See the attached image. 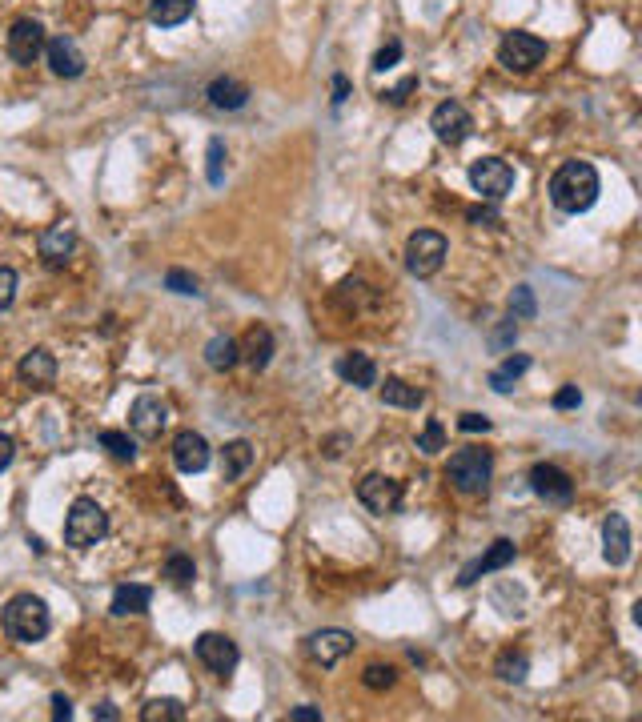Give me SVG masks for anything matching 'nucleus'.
Returning a JSON list of instances; mask_svg holds the SVG:
<instances>
[{"instance_id": "8", "label": "nucleus", "mask_w": 642, "mask_h": 722, "mask_svg": "<svg viewBox=\"0 0 642 722\" xmlns=\"http://www.w3.org/2000/svg\"><path fill=\"white\" fill-rule=\"evenodd\" d=\"M470 185L474 193H482L486 201H502L514 189V165L502 157H478L470 165Z\"/></svg>"}, {"instance_id": "34", "label": "nucleus", "mask_w": 642, "mask_h": 722, "mask_svg": "<svg viewBox=\"0 0 642 722\" xmlns=\"http://www.w3.org/2000/svg\"><path fill=\"white\" fill-rule=\"evenodd\" d=\"M534 313H538L534 289H530V285H518V289L510 293V317H514V321H530Z\"/></svg>"}, {"instance_id": "39", "label": "nucleus", "mask_w": 642, "mask_h": 722, "mask_svg": "<svg viewBox=\"0 0 642 722\" xmlns=\"http://www.w3.org/2000/svg\"><path fill=\"white\" fill-rule=\"evenodd\" d=\"M17 269H9V265H0V313H5L13 301H17Z\"/></svg>"}, {"instance_id": "5", "label": "nucleus", "mask_w": 642, "mask_h": 722, "mask_svg": "<svg viewBox=\"0 0 642 722\" xmlns=\"http://www.w3.org/2000/svg\"><path fill=\"white\" fill-rule=\"evenodd\" d=\"M542 61H546V41L534 37V33H518L514 29L498 45V65L510 69V73H534Z\"/></svg>"}, {"instance_id": "41", "label": "nucleus", "mask_w": 642, "mask_h": 722, "mask_svg": "<svg viewBox=\"0 0 642 722\" xmlns=\"http://www.w3.org/2000/svg\"><path fill=\"white\" fill-rule=\"evenodd\" d=\"M518 341V325H514V317L510 321H502L494 333H490V349L494 353H506V345H514Z\"/></svg>"}, {"instance_id": "12", "label": "nucleus", "mask_w": 642, "mask_h": 722, "mask_svg": "<svg viewBox=\"0 0 642 722\" xmlns=\"http://www.w3.org/2000/svg\"><path fill=\"white\" fill-rule=\"evenodd\" d=\"M5 49H9V57H13L17 65H33L37 57H45V29H41V21H33V17L13 21Z\"/></svg>"}, {"instance_id": "19", "label": "nucleus", "mask_w": 642, "mask_h": 722, "mask_svg": "<svg viewBox=\"0 0 642 722\" xmlns=\"http://www.w3.org/2000/svg\"><path fill=\"white\" fill-rule=\"evenodd\" d=\"M209 458H213V450H209V442H205L201 434H193V430L177 434V442H173V462H177L181 474H201V470L209 466Z\"/></svg>"}, {"instance_id": "27", "label": "nucleus", "mask_w": 642, "mask_h": 722, "mask_svg": "<svg viewBox=\"0 0 642 722\" xmlns=\"http://www.w3.org/2000/svg\"><path fill=\"white\" fill-rule=\"evenodd\" d=\"M382 402H386V406H398V410H422V406H426V394H422L418 386L402 382V378H386Z\"/></svg>"}, {"instance_id": "47", "label": "nucleus", "mask_w": 642, "mask_h": 722, "mask_svg": "<svg viewBox=\"0 0 642 722\" xmlns=\"http://www.w3.org/2000/svg\"><path fill=\"white\" fill-rule=\"evenodd\" d=\"M53 718H73V702L65 694H53Z\"/></svg>"}, {"instance_id": "1", "label": "nucleus", "mask_w": 642, "mask_h": 722, "mask_svg": "<svg viewBox=\"0 0 642 722\" xmlns=\"http://www.w3.org/2000/svg\"><path fill=\"white\" fill-rule=\"evenodd\" d=\"M602 193L598 169L590 161H566L550 177V201L558 213H586Z\"/></svg>"}, {"instance_id": "6", "label": "nucleus", "mask_w": 642, "mask_h": 722, "mask_svg": "<svg viewBox=\"0 0 642 722\" xmlns=\"http://www.w3.org/2000/svg\"><path fill=\"white\" fill-rule=\"evenodd\" d=\"M446 253H450V245H446V237H442L438 229H418V233L406 241V269H410L414 277H434V273L442 269Z\"/></svg>"}, {"instance_id": "4", "label": "nucleus", "mask_w": 642, "mask_h": 722, "mask_svg": "<svg viewBox=\"0 0 642 722\" xmlns=\"http://www.w3.org/2000/svg\"><path fill=\"white\" fill-rule=\"evenodd\" d=\"M109 534V514L93 498H77L65 514V546L73 550H93Z\"/></svg>"}, {"instance_id": "35", "label": "nucleus", "mask_w": 642, "mask_h": 722, "mask_svg": "<svg viewBox=\"0 0 642 722\" xmlns=\"http://www.w3.org/2000/svg\"><path fill=\"white\" fill-rule=\"evenodd\" d=\"M418 450H422V454H438V450H446V426H442L438 418H430V422L422 426V434H418Z\"/></svg>"}, {"instance_id": "13", "label": "nucleus", "mask_w": 642, "mask_h": 722, "mask_svg": "<svg viewBox=\"0 0 642 722\" xmlns=\"http://www.w3.org/2000/svg\"><path fill=\"white\" fill-rule=\"evenodd\" d=\"M173 410L161 394H141L133 406H129V426L141 434V438H161V430L169 426Z\"/></svg>"}, {"instance_id": "31", "label": "nucleus", "mask_w": 642, "mask_h": 722, "mask_svg": "<svg viewBox=\"0 0 642 722\" xmlns=\"http://www.w3.org/2000/svg\"><path fill=\"white\" fill-rule=\"evenodd\" d=\"M494 674H498L502 682H522V678L530 674V658H526L522 650H502L498 662H494Z\"/></svg>"}, {"instance_id": "42", "label": "nucleus", "mask_w": 642, "mask_h": 722, "mask_svg": "<svg viewBox=\"0 0 642 722\" xmlns=\"http://www.w3.org/2000/svg\"><path fill=\"white\" fill-rule=\"evenodd\" d=\"M458 430H462V434H486V430H490V418H482V414H462V418H458Z\"/></svg>"}, {"instance_id": "3", "label": "nucleus", "mask_w": 642, "mask_h": 722, "mask_svg": "<svg viewBox=\"0 0 642 722\" xmlns=\"http://www.w3.org/2000/svg\"><path fill=\"white\" fill-rule=\"evenodd\" d=\"M490 478H494V458L490 450H478V446H466L458 450L450 462H446V482L458 490V494H486L490 490Z\"/></svg>"}, {"instance_id": "23", "label": "nucleus", "mask_w": 642, "mask_h": 722, "mask_svg": "<svg viewBox=\"0 0 642 722\" xmlns=\"http://www.w3.org/2000/svg\"><path fill=\"white\" fill-rule=\"evenodd\" d=\"M237 349H241V361L249 370H265L269 357H273V333L265 325H253L245 333V341H237Z\"/></svg>"}, {"instance_id": "9", "label": "nucleus", "mask_w": 642, "mask_h": 722, "mask_svg": "<svg viewBox=\"0 0 642 722\" xmlns=\"http://www.w3.org/2000/svg\"><path fill=\"white\" fill-rule=\"evenodd\" d=\"M402 482L398 478H386V474H366L358 482V502L370 510V514H398L402 510Z\"/></svg>"}, {"instance_id": "21", "label": "nucleus", "mask_w": 642, "mask_h": 722, "mask_svg": "<svg viewBox=\"0 0 642 722\" xmlns=\"http://www.w3.org/2000/svg\"><path fill=\"white\" fill-rule=\"evenodd\" d=\"M602 558L610 566H626L630 562V522L622 514H610L602 522Z\"/></svg>"}, {"instance_id": "40", "label": "nucleus", "mask_w": 642, "mask_h": 722, "mask_svg": "<svg viewBox=\"0 0 642 722\" xmlns=\"http://www.w3.org/2000/svg\"><path fill=\"white\" fill-rule=\"evenodd\" d=\"M398 61H402V41H390L386 49L374 53V73H390Z\"/></svg>"}, {"instance_id": "7", "label": "nucleus", "mask_w": 642, "mask_h": 722, "mask_svg": "<svg viewBox=\"0 0 642 722\" xmlns=\"http://www.w3.org/2000/svg\"><path fill=\"white\" fill-rule=\"evenodd\" d=\"M430 129H434V137H438L442 145L458 149V145H466V141H470V133H474V117H470V109H466L462 101H442V105L430 113Z\"/></svg>"}, {"instance_id": "30", "label": "nucleus", "mask_w": 642, "mask_h": 722, "mask_svg": "<svg viewBox=\"0 0 642 722\" xmlns=\"http://www.w3.org/2000/svg\"><path fill=\"white\" fill-rule=\"evenodd\" d=\"M181 718H185L181 698H149L141 710V722H181Z\"/></svg>"}, {"instance_id": "50", "label": "nucleus", "mask_w": 642, "mask_h": 722, "mask_svg": "<svg viewBox=\"0 0 642 722\" xmlns=\"http://www.w3.org/2000/svg\"><path fill=\"white\" fill-rule=\"evenodd\" d=\"M470 221H498L494 209H470Z\"/></svg>"}, {"instance_id": "38", "label": "nucleus", "mask_w": 642, "mask_h": 722, "mask_svg": "<svg viewBox=\"0 0 642 722\" xmlns=\"http://www.w3.org/2000/svg\"><path fill=\"white\" fill-rule=\"evenodd\" d=\"M165 289L185 293V297H197V293H201V289H197V277L185 273V269H169V273H165Z\"/></svg>"}, {"instance_id": "44", "label": "nucleus", "mask_w": 642, "mask_h": 722, "mask_svg": "<svg viewBox=\"0 0 642 722\" xmlns=\"http://www.w3.org/2000/svg\"><path fill=\"white\" fill-rule=\"evenodd\" d=\"M582 402V394H578V386H562L558 394H554V410H574Z\"/></svg>"}, {"instance_id": "28", "label": "nucleus", "mask_w": 642, "mask_h": 722, "mask_svg": "<svg viewBox=\"0 0 642 722\" xmlns=\"http://www.w3.org/2000/svg\"><path fill=\"white\" fill-rule=\"evenodd\" d=\"M237 361H241V349H237V341H233V337H225V333H221V337H213V341L205 345V366H209V370L225 374V370H233V366H237Z\"/></svg>"}, {"instance_id": "18", "label": "nucleus", "mask_w": 642, "mask_h": 722, "mask_svg": "<svg viewBox=\"0 0 642 722\" xmlns=\"http://www.w3.org/2000/svg\"><path fill=\"white\" fill-rule=\"evenodd\" d=\"M41 257H45V265H53V269H61L69 257H73V249H77V233H73V225L69 221H57V225H49L45 233H41Z\"/></svg>"}, {"instance_id": "46", "label": "nucleus", "mask_w": 642, "mask_h": 722, "mask_svg": "<svg viewBox=\"0 0 642 722\" xmlns=\"http://www.w3.org/2000/svg\"><path fill=\"white\" fill-rule=\"evenodd\" d=\"M289 722H321V710L317 706H297V710H289Z\"/></svg>"}, {"instance_id": "22", "label": "nucleus", "mask_w": 642, "mask_h": 722, "mask_svg": "<svg viewBox=\"0 0 642 722\" xmlns=\"http://www.w3.org/2000/svg\"><path fill=\"white\" fill-rule=\"evenodd\" d=\"M205 97H209L213 109L237 113V109H245V101H249V85L237 81V77H213L209 89H205Z\"/></svg>"}, {"instance_id": "16", "label": "nucleus", "mask_w": 642, "mask_h": 722, "mask_svg": "<svg viewBox=\"0 0 642 722\" xmlns=\"http://www.w3.org/2000/svg\"><path fill=\"white\" fill-rule=\"evenodd\" d=\"M45 61H49L53 77H65V81H73V77L85 73V53L77 49L73 37H53V41H45Z\"/></svg>"}, {"instance_id": "32", "label": "nucleus", "mask_w": 642, "mask_h": 722, "mask_svg": "<svg viewBox=\"0 0 642 722\" xmlns=\"http://www.w3.org/2000/svg\"><path fill=\"white\" fill-rule=\"evenodd\" d=\"M161 578H169L173 586H189V582L197 578V566H193V558H189V554H181V550H177V554H169V558H165Z\"/></svg>"}, {"instance_id": "48", "label": "nucleus", "mask_w": 642, "mask_h": 722, "mask_svg": "<svg viewBox=\"0 0 642 722\" xmlns=\"http://www.w3.org/2000/svg\"><path fill=\"white\" fill-rule=\"evenodd\" d=\"M93 718H101V722H117V718H121V710H117L113 702H101V706L93 710Z\"/></svg>"}, {"instance_id": "11", "label": "nucleus", "mask_w": 642, "mask_h": 722, "mask_svg": "<svg viewBox=\"0 0 642 722\" xmlns=\"http://www.w3.org/2000/svg\"><path fill=\"white\" fill-rule=\"evenodd\" d=\"M193 650H197V662L205 666V670H213L217 678H225V674H233L237 670V662H241V654H237V642L233 638H225V634H201L197 642H193Z\"/></svg>"}, {"instance_id": "24", "label": "nucleus", "mask_w": 642, "mask_h": 722, "mask_svg": "<svg viewBox=\"0 0 642 722\" xmlns=\"http://www.w3.org/2000/svg\"><path fill=\"white\" fill-rule=\"evenodd\" d=\"M149 602H153V590H149V586H141V582H121V586L113 590L109 610H113L117 618H129V614H145Z\"/></svg>"}, {"instance_id": "36", "label": "nucleus", "mask_w": 642, "mask_h": 722, "mask_svg": "<svg viewBox=\"0 0 642 722\" xmlns=\"http://www.w3.org/2000/svg\"><path fill=\"white\" fill-rule=\"evenodd\" d=\"M205 161H209V165H205L209 185H221V181H225V141H221V137L209 141V157H205Z\"/></svg>"}, {"instance_id": "49", "label": "nucleus", "mask_w": 642, "mask_h": 722, "mask_svg": "<svg viewBox=\"0 0 642 722\" xmlns=\"http://www.w3.org/2000/svg\"><path fill=\"white\" fill-rule=\"evenodd\" d=\"M346 93H350V81H346V77H334V101H338V105L346 101Z\"/></svg>"}, {"instance_id": "33", "label": "nucleus", "mask_w": 642, "mask_h": 722, "mask_svg": "<svg viewBox=\"0 0 642 722\" xmlns=\"http://www.w3.org/2000/svg\"><path fill=\"white\" fill-rule=\"evenodd\" d=\"M117 462H133L137 458V442L125 434V430H101V438H97Z\"/></svg>"}, {"instance_id": "45", "label": "nucleus", "mask_w": 642, "mask_h": 722, "mask_svg": "<svg viewBox=\"0 0 642 722\" xmlns=\"http://www.w3.org/2000/svg\"><path fill=\"white\" fill-rule=\"evenodd\" d=\"M414 89H418V77H406L398 89H390V93H386V101H390V105H402V101H406Z\"/></svg>"}, {"instance_id": "29", "label": "nucleus", "mask_w": 642, "mask_h": 722, "mask_svg": "<svg viewBox=\"0 0 642 722\" xmlns=\"http://www.w3.org/2000/svg\"><path fill=\"white\" fill-rule=\"evenodd\" d=\"M249 462H253V446H249L245 438H237V442H229V446L221 450V474H225V482H233V478H241V474L249 470Z\"/></svg>"}, {"instance_id": "26", "label": "nucleus", "mask_w": 642, "mask_h": 722, "mask_svg": "<svg viewBox=\"0 0 642 722\" xmlns=\"http://www.w3.org/2000/svg\"><path fill=\"white\" fill-rule=\"evenodd\" d=\"M526 370H530V357H526V353H510L498 370H490V378H486V382H490V390H494V394H510Z\"/></svg>"}, {"instance_id": "37", "label": "nucleus", "mask_w": 642, "mask_h": 722, "mask_svg": "<svg viewBox=\"0 0 642 722\" xmlns=\"http://www.w3.org/2000/svg\"><path fill=\"white\" fill-rule=\"evenodd\" d=\"M394 678H398V670H394V666H382V662L366 666V674H362V682H366L370 690H390V686H394Z\"/></svg>"}, {"instance_id": "17", "label": "nucleus", "mask_w": 642, "mask_h": 722, "mask_svg": "<svg viewBox=\"0 0 642 722\" xmlns=\"http://www.w3.org/2000/svg\"><path fill=\"white\" fill-rule=\"evenodd\" d=\"M17 378L29 386V390H49L53 382H57V357L49 353V349H29L25 357H21V366H17Z\"/></svg>"}, {"instance_id": "10", "label": "nucleus", "mask_w": 642, "mask_h": 722, "mask_svg": "<svg viewBox=\"0 0 642 722\" xmlns=\"http://www.w3.org/2000/svg\"><path fill=\"white\" fill-rule=\"evenodd\" d=\"M530 490L546 502V506H570L574 502V482L566 470H558L554 462H538L530 470Z\"/></svg>"}, {"instance_id": "2", "label": "nucleus", "mask_w": 642, "mask_h": 722, "mask_svg": "<svg viewBox=\"0 0 642 722\" xmlns=\"http://www.w3.org/2000/svg\"><path fill=\"white\" fill-rule=\"evenodd\" d=\"M0 626H5V634L13 642H41L49 630H53V614H49V602L37 598V594H17L5 602V610H0Z\"/></svg>"}, {"instance_id": "43", "label": "nucleus", "mask_w": 642, "mask_h": 722, "mask_svg": "<svg viewBox=\"0 0 642 722\" xmlns=\"http://www.w3.org/2000/svg\"><path fill=\"white\" fill-rule=\"evenodd\" d=\"M13 458H17V442H13V434L0 430V474L13 466Z\"/></svg>"}, {"instance_id": "14", "label": "nucleus", "mask_w": 642, "mask_h": 722, "mask_svg": "<svg viewBox=\"0 0 642 722\" xmlns=\"http://www.w3.org/2000/svg\"><path fill=\"white\" fill-rule=\"evenodd\" d=\"M305 654L317 666H338L346 654H354V634L350 630H317L305 638Z\"/></svg>"}, {"instance_id": "20", "label": "nucleus", "mask_w": 642, "mask_h": 722, "mask_svg": "<svg viewBox=\"0 0 642 722\" xmlns=\"http://www.w3.org/2000/svg\"><path fill=\"white\" fill-rule=\"evenodd\" d=\"M338 378H342L346 386H354V390H374V386H378V366H374L370 353L350 349V353L338 357Z\"/></svg>"}, {"instance_id": "25", "label": "nucleus", "mask_w": 642, "mask_h": 722, "mask_svg": "<svg viewBox=\"0 0 642 722\" xmlns=\"http://www.w3.org/2000/svg\"><path fill=\"white\" fill-rule=\"evenodd\" d=\"M193 17V0H149V21L157 29H177Z\"/></svg>"}, {"instance_id": "15", "label": "nucleus", "mask_w": 642, "mask_h": 722, "mask_svg": "<svg viewBox=\"0 0 642 722\" xmlns=\"http://www.w3.org/2000/svg\"><path fill=\"white\" fill-rule=\"evenodd\" d=\"M514 558H518V546H514L510 538H498V542H494L486 554H478L474 562H466V566H462V574H458V586L466 590V586H474L478 578H486V574H494V570H506Z\"/></svg>"}]
</instances>
